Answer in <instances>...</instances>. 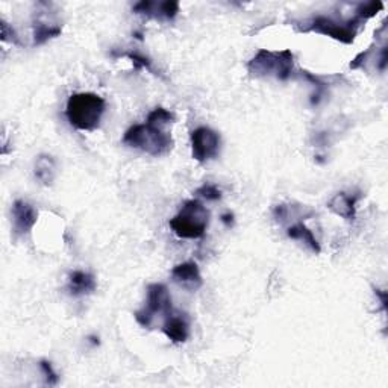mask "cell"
<instances>
[{
  "instance_id": "1",
  "label": "cell",
  "mask_w": 388,
  "mask_h": 388,
  "mask_svg": "<svg viewBox=\"0 0 388 388\" xmlns=\"http://www.w3.org/2000/svg\"><path fill=\"white\" fill-rule=\"evenodd\" d=\"M105 108V99L96 93H75L67 101L66 117L73 128L92 132L101 124Z\"/></svg>"
},
{
  "instance_id": "2",
  "label": "cell",
  "mask_w": 388,
  "mask_h": 388,
  "mask_svg": "<svg viewBox=\"0 0 388 388\" xmlns=\"http://www.w3.org/2000/svg\"><path fill=\"white\" fill-rule=\"evenodd\" d=\"M123 144L152 157H162L173 149V138L164 129L149 123L134 124L124 132Z\"/></svg>"
},
{
  "instance_id": "3",
  "label": "cell",
  "mask_w": 388,
  "mask_h": 388,
  "mask_svg": "<svg viewBox=\"0 0 388 388\" xmlns=\"http://www.w3.org/2000/svg\"><path fill=\"white\" fill-rule=\"evenodd\" d=\"M210 224V211L197 199L187 201L180 211L170 220V228L179 238H202Z\"/></svg>"
},
{
  "instance_id": "4",
  "label": "cell",
  "mask_w": 388,
  "mask_h": 388,
  "mask_svg": "<svg viewBox=\"0 0 388 388\" xmlns=\"http://www.w3.org/2000/svg\"><path fill=\"white\" fill-rule=\"evenodd\" d=\"M294 69V55L292 50L272 52L263 49L249 61L247 70L255 78H276L278 80L290 79Z\"/></svg>"
},
{
  "instance_id": "5",
  "label": "cell",
  "mask_w": 388,
  "mask_h": 388,
  "mask_svg": "<svg viewBox=\"0 0 388 388\" xmlns=\"http://www.w3.org/2000/svg\"><path fill=\"white\" fill-rule=\"evenodd\" d=\"M301 31L302 32H319L328 37L337 40L343 44H352L357 37V28L361 24V22L354 15V19L346 20V22H337L331 19V17L317 15L312 20L306 23Z\"/></svg>"
},
{
  "instance_id": "6",
  "label": "cell",
  "mask_w": 388,
  "mask_h": 388,
  "mask_svg": "<svg viewBox=\"0 0 388 388\" xmlns=\"http://www.w3.org/2000/svg\"><path fill=\"white\" fill-rule=\"evenodd\" d=\"M171 310H173V306H171V296L168 293V288L164 284H150L148 287L146 305H144V308L135 312L134 317L140 326L150 329L157 314L167 315Z\"/></svg>"
},
{
  "instance_id": "7",
  "label": "cell",
  "mask_w": 388,
  "mask_h": 388,
  "mask_svg": "<svg viewBox=\"0 0 388 388\" xmlns=\"http://www.w3.org/2000/svg\"><path fill=\"white\" fill-rule=\"evenodd\" d=\"M220 135L208 126H201L192 132V153L199 162L215 159L220 153Z\"/></svg>"
},
{
  "instance_id": "8",
  "label": "cell",
  "mask_w": 388,
  "mask_h": 388,
  "mask_svg": "<svg viewBox=\"0 0 388 388\" xmlns=\"http://www.w3.org/2000/svg\"><path fill=\"white\" fill-rule=\"evenodd\" d=\"M13 223L14 233L17 237H23L29 233L38 220V213L34 206L24 201H15L13 203Z\"/></svg>"
},
{
  "instance_id": "9",
  "label": "cell",
  "mask_w": 388,
  "mask_h": 388,
  "mask_svg": "<svg viewBox=\"0 0 388 388\" xmlns=\"http://www.w3.org/2000/svg\"><path fill=\"white\" fill-rule=\"evenodd\" d=\"M132 11L135 14H143L152 17V19L173 20L179 13V3L175 0L167 2H152V0H141L137 5H134Z\"/></svg>"
},
{
  "instance_id": "10",
  "label": "cell",
  "mask_w": 388,
  "mask_h": 388,
  "mask_svg": "<svg viewBox=\"0 0 388 388\" xmlns=\"http://www.w3.org/2000/svg\"><path fill=\"white\" fill-rule=\"evenodd\" d=\"M171 278L178 285L187 288L189 292L199 290L203 285L201 270L194 261H187V263L175 266L171 270Z\"/></svg>"
},
{
  "instance_id": "11",
  "label": "cell",
  "mask_w": 388,
  "mask_h": 388,
  "mask_svg": "<svg viewBox=\"0 0 388 388\" xmlns=\"http://www.w3.org/2000/svg\"><path fill=\"white\" fill-rule=\"evenodd\" d=\"M162 332L173 343H185L189 337V323L185 314L171 310L166 315V322L162 324Z\"/></svg>"
},
{
  "instance_id": "12",
  "label": "cell",
  "mask_w": 388,
  "mask_h": 388,
  "mask_svg": "<svg viewBox=\"0 0 388 388\" xmlns=\"http://www.w3.org/2000/svg\"><path fill=\"white\" fill-rule=\"evenodd\" d=\"M361 199L359 194H349V193H337L328 202V208L338 217L345 220H354L357 215V203Z\"/></svg>"
},
{
  "instance_id": "13",
  "label": "cell",
  "mask_w": 388,
  "mask_h": 388,
  "mask_svg": "<svg viewBox=\"0 0 388 388\" xmlns=\"http://www.w3.org/2000/svg\"><path fill=\"white\" fill-rule=\"evenodd\" d=\"M67 288L71 296H87V294H93L96 292L97 284L92 273L82 272V270H76V272L70 273Z\"/></svg>"
},
{
  "instance_id": "14",
  "label": "cell",
  "mask_w": 388,
  "mask_h": 388,
  "mask_svg": "<svg viewBox=\"0 0 388 388\" xmlns=\"http://www.w3.org/2000/svg\"><path fill=\"white\" fill-rule=\"evenodd\" d=\"M58 166L57 161L52 155H40L35 162V178H37L43 185H52L53 180L57 179Z\"/></svg>"
},
{
  "instance_id": "15",
  "label": "cell",
  "mask_w": 388,
  "mask_h": 388,
  "mask_svg": "<svg viewBox=\"0 0 388 388\" xmlns=\"http://www.w3.org/2000/svg\"><path fill=\"white\" fill-rule=\"evenodd\" d=\"M62 34V26L37 19L34 22V46H43L52 38H57Z\"/></svg>"
},
{
  "instance_id": "16",
  "label": "cell",
  "mask_w": 388,
  "mask_h": 388,
  "mask_svg": "<svg viewBox=\"0 0 388 388\" xmlns=\"http://www.w3.org/2000/svg\"><path fill=\"white\" fill-rule=\"evenodd\" d=\"M287 236L293 240H299V241L305 243V245L308 246L310 250L314 252L315 255H319L322 252L320 243L317 241V238H315L312 231L310 228H306L302 222H297V223L292 224V227L287 229Z\"/></svg>"
},
{
  "instance_id": "17",
  "label": "cell",
  "mask_w": 388,
  "mask_h": 388,
  "mask_svg": "<svg viewBox=\"0 0 388 388\" xmlns=\"http://www.w3.org/2000/svg\"><path fill=\"white\" fill-rule=\"evenodd\" d=\"M175 122V114L166 110V108H162V106H158L153 110L149 115H148V122L149 124L152 126H157V128H161V129H164L166 126L171 124Z\"/></svg>"
},
{
  "instance_id": "18",
  "label": "cell",
  "mask_w": 388,
  "mask_h": 388,
  "mask_svg": "<svg viewBox=\"0 0 388 388\" xmlns=\"http://www.w3.org/2000/svg\"><path fill=\"white\" fill-rule=\"evenodd\" d=\"M384 8V3L382 2H368V3H361L358 8H357V11H355V17L357 19L363 23L368 19H372V17H375L379 11H381Z\"/></svg>"
},
{
  "instance_id": "19",
  "label": "cell",
  "mask_w": 388,
  "mask_h": 388,
  "mask_svg": "<svg viewBox=\"0 0 388 388\" xmlns=\"http://www.w3.org/2000/svg\"><path fill=\"white\" fill-rule=\"evenodd\" d=\"M302 73H303V76L306 79L310 80V82L314 84V88H315V93L311 96V103L312 105H319L320 101L323 99V96H324V93H326V89H328L326 84H324L320 78L311 75L310 71H302Z\"/></svg>"
},
{
  "instance_id": "20",
  "label": "cell",
  "mask_w": 388,
  "mask_h": 388,
  "mask_svg": "<svg viewBox=\"0 0 388 388\" xmlns=\"http://www.w3.org/2000/svg\"><path fill=\"white\" fill-rule=\"evenodd\" d=\"M196 194L206 201H220L222 199V189L214 184H203L201 188L196 189Z\"/></svg>"
},
{
  "instance_id": "21",
  "label": "cell",
  "mask_w": 388,
  "mask_h": 388,
  "mask_svg": "<svg viewBox=\"0 0 388 388\" xmlns=\"http://www.w3.org/2000/svg\"><path fill=\"white\" fill-rule=\"evenodd\" d=\"M124 57L128 58V59H131V62L134 64V67L137 69V70L146 69V70H149V71H150V73L157 75V73H155V70H153V67H152V61H150L149 58L143 57V55H140V53H135V52H128V53H124Z\"/></svg>"
},
{
  "instance_id": "22",
  "label": "cell",
  "mask_w": 388,
  "mask_h": 388,
  "mask_svg": "<svg viewBox=\"0 0 388 388\" xmlns=\"http://www.w3.org/2000/svg\"><path fill=\"white\" fill-rule=\"evenodd\" d=\"M40 368L43 370L44 376H46V382H48L49 385H57V384H58L59 376H58V373L55 372V370H53V366H52L50 361H48V359H41V361H40Z\"/></svg>"
},
{
  "instance_id": "23",
  "label": "cell",
  "mask_w": 388,
  "mask_h": 388,
  "mask_svg": "<svg viewBox=\"0 0 388 388\" xmlns=\"http://www.w3.org/2000/svg\"><path fill=\"white\" fill-rule=\"evenodd\" d=\"M0 28H2V40L3 41L20 44V40H19V37H17L15 31L13 28H10V24H8L5 20H2V23H0Z\"/></svg>"
},
{
  "instance_id": "24",
  "label": "cell",
  "mask_w": 388,
  "mask_h": 388,
  "mask_svg": "<svg viewBox=\"0 0 388 388\" xmlns=\"http://www.w3.org/2000/svg\"><path fill=\"white\" fill-rule=\"evenodd\" d=\"M375 294L381 299V305H382V310L385 311L387 310V303H388V297H387V293L382 292V290H378V288H375Z\"/></svg>"
},
{
  "instance_id": "25",
  "label": "cell",
  "mask_w": 388,
  "mask_h": 388,
  "mask_svg": "<svg viewBox=\"0 0 388 388\" xmlns=\"http://www.w3.org/2000/svg\"><path fill=\"white\" fill-rule=\"evenodd\" d=\"M222 222L227 224L228 228H231L232 224H233V214H231V213H227V214H223L222 215Z\"/></svg>"
}]
</instances>
